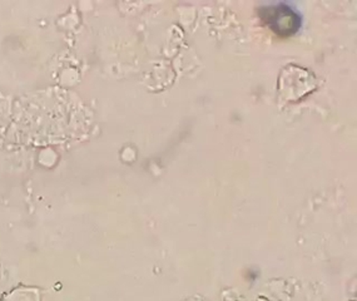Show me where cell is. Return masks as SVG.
<instances>
[{
  "instance_id": "obj_1",
  "label": "cell",
  "mask_w": 357,
  "mask_h": 301,
  "mask_svg": "<svg viewBox=\"0 0 357 301\" xmlns=\"http://www.w3.org/2000/svg\"><path fill=\"white\" fill-rule=\"evenodd\" d=\"M259 17L280 37H289L301 28V14L286 3L261 8Z\"/></svg>"
}]
</instances>
